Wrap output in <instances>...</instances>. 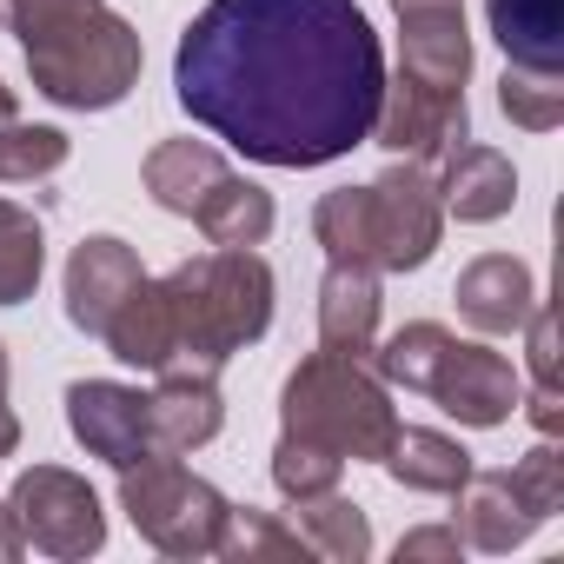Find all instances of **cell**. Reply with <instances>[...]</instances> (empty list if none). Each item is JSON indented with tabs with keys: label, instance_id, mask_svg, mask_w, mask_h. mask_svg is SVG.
<instances>
[{
	"label": "cell",
	"instance_id": "1",
	"mask_svg": "<svg viewBox=\"0 0 564 564\" xmlns=\"http://www.w3.org/2000/svg\"><path fill=\"white\" fill-rule=\"evenodd\" d=\"M173 94L232 153L306 173L372 140L386 54L359 0H206Z\"/></svg>",
	"mask_w": 564,
	"mask_h": 564
},
{
	"label": "cell",
	"instance_id": "2",
	"mask_svg": "<svg viewBox=\"0 0 564 564\" xmlns=\"http://www.w3.org/2000/svg\"><path fill=\"white\" fill-rule=\"evenodd\" d=\"M0 28L21 34L28 74L54 107L100 113L140 80V34L100 0H0Z\"/></svg>",
	"mask_w": 564,
	"mask_h": 564
},
{
	"label": "cell",
	"instance_id": "3",
	"mask_svg": "<svg viewBox=\"0 0 564 564\" xmlns=\"http://www.w3.org/2000/svg\"><path fill=\"white\" fill-rule=\"evenodd\" d=\"M173 319V366L219 372L272 326V272L252 246H213L160 279Z\"/></svg>",
	"mask_w": 564,
	"mask_h": 564
},
{
	"label": "cell",
	"instance_id": "4",
	"mask_svg": "<svg viewBox=\"0 0 564 564\" xmlns=\"http://www.w3.org/2000/svg\"><path fill=\"white\" fill-rule=\"evenodd\" d=\"M313 232L333 259H352V265H372V272H412V265L432 259V246L445 232L438 186L425 180L419 160H405L372 186L326 193L319 213H313Z\"/></svg>",
	"mask_w": 564,
	"mask_h": 564
},
{
	"label": "cell",
	"instance_id": "5",
	"mask_svg": "<svg viewBox=\"0 0 564 564\" xmlns=\"http://www.w3.org/2000/svg\"><path fill=\"white\" fill-rule=\"evenodd\" d=\"M279 412H286V432L333 452V458H386L399 419L386 405V386L366 379L359 359L346 352H313L293 366L286 379V399H279Z\"/></svg>",
	"mask_w": 564,
	"mask_h": 564
},
{
	"label": "cell",
	"instance_id": "6",
	"mask_svg": "<svg viewBox=\"0 0 564 564\" xmlns=\"http://www.w3.org/2000/svg\"><path fill=\"white\" fill-rule=\"evenodd\" d=\"M379 372L405 392L438 399L465 425H505L518 405V372L491 346H465L445 326H405L379 346Z\"/></svg>",
	"mask_w": 564,
	"mask_h": 564
},
{
	"label": "cell",
	"instance_id": "7",
	"mask_svg": "<svg viewBox=\"0 0 564 564\" xmlns=\"http://www.w3.org/2000/svg\"><path fill=\"white\" fill-rule=\"evenodd\" d=\"M120 511L133 518V531H140L147 544H160V551H173V557H206V551H219L226 518H232V505H226L206 478H193L173 452H153V458H140V465L120 471Z\"/></svg>",
	"mask_w": 564,
	"mask_h": 564
},
{
	"label": "cell",
	"instance_id": "8",
	"mask_svg": "<svg viewBox=\"0 0 564 564\" xmlns=\"http://www.w3.org/2000/svg\"><path fill=\"white\" fill-rule=\"evenodd\" d=\"M8 511H14L21 538H28L34 551H47V557H87V551L107 544V518H100L94 485L74 478V471H61V465L21 471Z\"/></svg>",
	"mask_w": 564,
	"mask_h": 564
},
{
	"label": "cell",
	"instance_id": "9",
	"mask_svg": "<svg viewBox=\"0 0 564 564\" xmlns=\"http://www.w3.org/2000/svg\"><path fill=\"white\" fill-rule=\"evenodd\" d=\"M67 425L113 471H127V465H140V458L160 452L153 445V405H147V392L113 386V379H74L67 386Z\"/></svg>",
	"mask_w": 564,
	"mask_h": 564
},
{
	"label": "cell",
	"instance_id": "10",
	"mask_svg": "<svg viewBox=\"0 0 564 564\" xmlns=\"http://www.w3.org/2000/svg\"><path fill=\"white\" fill-rule=\"evenodd\" d=\"M372 140L392 147L399 160H445L458 140H465V94H438V87H419V80H392L386 100H379V120H372Z\"/></svg>",
	"mask_w": 564,
	"mask_h": 564
},
{
	"label": "cell",
	"instance_id": "11",
	"mask_svg": "<svg viewBox=\"0 0 564 564\" xmlns=\"http://www.w3.org/2000/svg\"><path fill=\"white\" fill-rule=\"evenodd\" d=\"M140 279H147V272H140V252H133L127 239L100 232V239L74 246V259H67V319L100 339Z\"/></svg>",
	"mask_w": 564,
	"mask_h": 564
},
{
	"label": "cell",
	"instance_id": "12",
	"mask_svg": "<svg viewBox=\"0 0 564 564\" xmlns=\"http://www.w3.org/2000/svg\"><path fill=\"white\" fill-rule=\"evenodd\" d=\"M147 405H153V445L173 452V458L193 452V445H206V438L226 425L219 386H213V372H199V366H166L160 386L147 392Z\"/></svg>",
	"mask_w": 564,
	"mask_h": 564
},
{
	"label": "cell",
	"instance_id": "13",
	"mask_svg": "<svg viewBox=\"0 0 564 564\" xmlns=\"http://www.w3.org/2000/svg\"><path fill=\"white\" fill-rule=\"evenodd\" d=\"M538 286H531V265L511 259V252H485L458 272V313L478 326V333H518L538 306Z\"/></svg>",
	"mask_w": 564,
	"mask_h": 564
},
{
	"label": "cell",
	"instance_id": "14",
	"mask_svg": "<svg viewBox=\"0 0 564 564\" xmlns=\"http://www.w3.org/2000/svg\"><path fill=\"white\" fill-rule=\"evenodd\" d=\"M372 339H379V272L352 265V259H333L326 286H319V346L346 352V359H366Z\"/></svg>",
	"mask_w": 564,
	"mask_h": 564
},
{
	"label": "cell",
	"instance_id": "15",
	"mask_svg": "<svg viewBox=\"0 0 564 564\" xmlns=\"http://www.w3.org/2000/svg\"><path fill=\"white\" fill-rule=\"evenodd\" d=\"M405 21V80L438 87V94H465L471 74V41H465V8H412Z\"/></svg>",
	"mask_w": 564,
	"mask_h": 564
},
{
	"label": "cell",
	"instance_id": "16",
	"mask_svg": "<svg viewBox=\"0 0 564 564\" xmlns=\"http://www.w3.org/2000/svg\"><path fill=\"white\" fill-rule=\"evenodd\" d=\"M452 498H458V524H465V538H471L478 551H511L531 524H544L538 505L518 491L511 471H478V478H465Z\"/></svg>",
	"mask_w": 564,
	"mask_h": 564
},
{
	"label": "cell",
	"instance_id": "17",
	"mask_svg": "<svg viewBox=\"0 0 564 564\" xmlns=\"http://www.w3.org/2000/svg\"><path fill=\"white\" fill-rule=\"evenodd\" d=\"M445 206L458 213V219H471V226H485V219H498V213H511V199H518V173H511V160L505 153H491V147H452L445 153Z\"/></svg>",
	"mask_w": 564,
	"mask_h": 564
},
{
	"label": "cell",
	"instance_id": "18",
	"mask_svg": "<svg viewBox=\"0 0 564 564\" xmlns=\"http://www.w3.org/2000/svg\"><path fill=\"white\" fill-rule=\"evenodd\" d=\"M232 166L206 147V140H160L153 153H147V193L166 206V213H199L206 199H213V186L226 180Z\"/></svg>",
	"mask_w": 564,
	"mask_h": 564
},
{
	"label": "cell",
	"instance_id": "19",
	"mask_svg": "<svg viewBox=\"0 0 564 564\" xmlns=\"http://www.w3.org/2000/svg\"><path fill=\"white\" fill-rule=\"evenodd\" d=\"M485 8L511 67H538V74L564 67V0H485Z\"/></svg>",
	"mask_w": 564,
	"mask_h": 564
},
{
	"label": "cell",
	"instance_id": "20",
	"mask_svg": "<svg viewBox=\"0 0 564 564\" xmlns=\"http://www.w3.org/2000/svg\"><path fill=\"white\" fill-rule=\"evenodd\" d=\"M386 471L405 485V491H438L452 498L465 478H471V452L452 445L445 432H425V425H399L392 445H386Z\"/></svg>",
	"mask_w": 564,
	"mask_h": 564
},
{
	"label": "cell",
	"instance_id": "21",
	"mask_svg": "<svg viewBox=\"0 0 564 564\" xmlns=\"http://www.w3.org/2000/svg\"><path fill=\"white\" fill-rule=\"evenodd\" d=\"M193 226L206 232V246H259L272 232V193H259L252 180L226 173L213 186V199L193 213Z\"/></svg>",
	"mask_w": 564,
	"mask_h": 564
},
{
	"label": "cell",
	"instance_id": "22",
	"mask_svg": "<svg viewBox=\"0 0 564 564\" xmlns=\"http://www.w3.org/2000/svg\"><path fill=\"white\" fill-rule=\"evenodd\" d=\"M293 531L306 538V551H326V557H346V564H359V557L372 551L366 511H359V505H346L339 491L293 498Z\"/></svg>",
	"mask_w": 564,
	"mask_h": 564
},
{
	"label": "cell",
	"instance_id": "23",
	"mask_svg": "<svg viewBox=\"0 0 564 564\" xmlns=\"http://www.w3.org/2000/svg\"><path fill=\"white\" fill-rule=\"evenodd\" d=\"M41 265H47V232L28 206L0 199V306H21L41 286Z\"/></svg>",
	"mask_w": 564,
	"mask_h": 564
},
{
	"label": "cell",
	"instance_id": "24",
	"mask_svg": "<svg viewBox=\"0 0 564 564\" xmlns=\"http://www.w3.org/2000/svg\"><path fill=\"white\" fill-rule=\"evenodd\" d=\"M67 166V133L61 127H28L21 113L0 127V180H47Z\"/></svg>",
	"mask_w": 564,
	"mask_h": 564
},
{
	"label": "cell",
	"instance_id": "25",
	"mask_svg": "<svg viewBox=\"0 0 564 564\" xmlns=\"http://www.w3.org/2000/svg\"><path fill=\"white\" fill-rule=\"evenodd\" d=\"M339 471H346V458H333V452H319V445H306V438H293V432H279L272 485L286 491V498H319V491L339 485Z\"/></svg>",
	"mask_w": 564,
	"mask_h": 564
},
{
	"label": "cell",
	"instance_id": "26",
	"mask_svg": "<svg viewBox=\"0 0 564 564\" xmlns=\"http://www.w3.org/2000/svg\"><path fill=\"white\" fill-rule=\"evenodd\" d=\"M498 107H505L518 127L544 133V127H557V113H564V87H557V74H538V67H505V80H498Z\"/></svg>",
	"mask_w": 564,
	"mask_h": 564
},
{
	"label": "cell",
	"instance_id": "27",
	"mask_svg": "<svg viewBox=\"0 0 564 564\" xmlns=\"http://www.w3.org/2000/svg\"><path fill=\"white\" fill-rule=\"evenodd\" d=\"M219 551H226V557H300L306 538H300L293 524H272L265 511H232Z\"/></svg>",
	"mask_w": 564,
	"mask_h": 564
},
{
	"label": "cell",
	"instance_id": "28",
	"mask_svg": "<svg viewBox=\"0 0 564 564\" xmlns=\"http://www.w3.org/2000/svg\"><path fill=\"white\" fill-rule=\"evenodd\" d=\"M412 557H458V531H412V538H399V564H412Z\"/></svg>",
	"mask_w": 564,
	"mask_h": 564
},
{
	"label": "cell",
	"instance_id": "29",
	"mask_svg": "<svg viewBox=\"0 0 564 564\" xmlns=\"http://www.w3.org/2000/svg\"><path fill=\"white\" fill-rule=\"evenodd\" d=\"M28 551V538H21V524H14V511H8V498H0V557H21Z\"/></svg>",
	"mask_w": 564,
	"mask_h": 564
},
{
	"label": "cell",
	"instance_id": "30",
	"mask_svg": "<svg viewBox=\"0 0 564 564\" xmlns=\"http://www.w3.org/2000/svg\"><path fill=\"white\" fill-rule=\"evenodd\" d=\"M14 445H21V425H14L8 405H0V458H14Z\"/></svg>",
	"mask_w": 564,
	"mask_h": 564
},
{
	"label": "cell",
	"instance_id": "31",
	"mask_svg": "<svg viewBox=\"0 0 564 564\" xmlns=\"http://www.w3.org/2000/svg\"><path fill=\"white\" fill-rule=\"evenodd\" d=\"M14 113H21V107H14V87H8V80H0V127H8Z\"/></svg>",
	"mask_w": 564,
	"mask_h": 564
},
{
	"label": "cell",
	"instance_id": "32",
	"mask_svg": "<svg viewBox=\"0 0 564 564\" xmlns=\"http://www.w3.org/2000/svg\"><path fill=\"white\" fill-rule=\"evenodd\" d=\"M399 14H412V8H458V0H392Z\"/></svg>",
	"mask_w": 564,
	"mask_h": 564
},
{
	"label": "cell",
	"instance_id": "33",
	"mask_svg": "<svg viewBox=\"0 0 564 564\" xmlns=\"http://www.w3.org/2000/svg\"><path fill=\"white\" fill-rule=\"evenodd\" d=\"M0 405H8V346H0Z\"/></svg>",
	"mask_w": 564,
	"mask_h": 564
}]
</instances>
